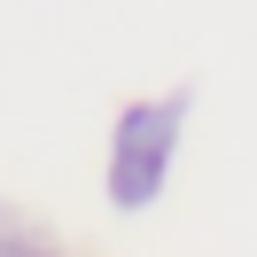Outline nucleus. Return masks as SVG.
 <instances>
[{
    "mask_svg": "<svg viewBox=\"0 0 257 257\" xmlns=\"http://www.w3.org/2000/svg\"><path fill=\"white\" fill-rule=\"evenodd\" d=\"M179 117H187V94L125 109V125H117V156H109V203H117V210H141V203H156L164 172H172Z\"/></svg>",
    "mask_w": 257,
    "mask_h": 257,
    "instance_id": "1",
    "label": "nucleus"
}]
</instances>
